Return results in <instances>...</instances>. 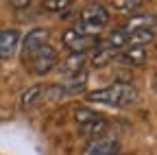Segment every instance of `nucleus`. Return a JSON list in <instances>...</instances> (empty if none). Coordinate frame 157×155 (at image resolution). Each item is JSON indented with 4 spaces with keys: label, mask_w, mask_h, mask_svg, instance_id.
<instances>
[{
    "label": "nucleus",
    "mask_w": 157,
    "mask_h": 155,
    "mask_svg": "<svg viewBox=\"0 0 157 155\" xmlns=\"http://www.w3.org/2000/svg\"><path fill=\"white\" fill-rule=\"evenodd\" d=\"M137 99V90L131 83L124 81H116L107 87L94 90L87 94L90 103H101V105H109V107H129L131 103H135Z\"/></svg>",
    "instance_id": "1"
},
{
    "label": "nucleus",
    "mask_w": 157,
    "mask_h": 155,
    "mask_svg": "<svg viewBox=\"0 0 157 155\" xmlns=\"http://www.w3.org/2000/svg\"><path fill=\"white\" fill-rule=\"evenodd\" d=\"M109 22V9L105 5H90L81 11V15H78V22L74 24V29H78L81 33L90 35V37H98V33H101Z\"/></svg>",
    "instance_id": "2"
},
{
    "label": "nucleus",
    "mask_w": 157,
    "mask_h": 155,
    "mask_svg": "<svg viewBox=\"0 0 157 155\" xmlns=\"http://www.w3.org/2000/svg\"><path fill=\"white\" fill-rule=\"evenodd\" d=\"M61 40H63V46L70 50V55H85L87 50H94L98 46V37H90L74 26L63 33Z\"/></svg>",
    "instance_id": "3"
},
{
    "label": "nucleus",
    "mask_w": 157,
    "mask_h": 155,
    "mask_svg": "<svg viewBox=\"0 0 157 155\" xmlns=\"http://www.w3.org/2000/svg\"><path fill=\"white\" fill-rule=\"evenodd\" d=\"M26 66H29V70L33 72V74H48L52 68H57L59 66V55H57V50L48 44V46H44V48H39L31 59H26Z\"/></svg>",
    "instance_id": "4"
},
{
    "label": "nucleus",
    "mask_w": 157,
    "mask_h": 155,
    "mask_svg": "<svg viewBox=\"0 0 157 155\" xmlns=\"http://www.w3.org/2000/svg\"><path fill=\"white\" fill-rule=\"evenodd\" d=\"M48 35H50L48 29H33L22 37V57H24V61L31 59L39 48L48 46Z\"/></svg>",
    "instance_id": "5"
},
{
    "label": "nucleus",
    "mask_w": 157,
    "mask_h": 155,
    "mask_svg": "<svg viewBox=\"0 0 157 155\" xmlns=\"http://www.w3.org/2000/svg\"><path fill=\"white\" fill-rule=\"evenodd\" d=\"M120 153V142L116 138H98L90 142L83 151V155H118Z\"/></svg>",
    "instance_id": "6"
},
{
    "label": "nucleus",
    "mask_w": 157,
    "mask_h": 155,
    "mask_svg": "<svg viewBox=\"0 0 157 155\" xmlns=\"http://www.w3.org/2000/svg\"><path fill=\"white\" fill-rule=\"evenodd\" d=\"M20 44V31L0 29V59H11Z\"/></svg>",
    "instance_id": "7"
},
{
    "label": "nucleus",
    "mask_w": 157,
    "mask_h": 155,
    "mask_svg": "<svg viewBox=\"0 0 157 155\" xmlns=\"http://www.w3.org/2000/svg\"><path fill=\"white\" fill-rule=\"evenodd\" d=\"M116 55H118V50L113 48V46H109L107 42H101L94 50H92V55H90V64L94 66V68H103V66H107L109 61H113L116 59Z\"/></svg>",
    "instance_id": "8"
},
{
    "label": "nucleus",
    "mask_w": 157,
    "mask_h": 155,
    "mask_svg": "<svg viewBox=\"0 0 157 155\" xmlns=\"http://www.w3.org/2000/svg\"><path fill=\"white\" fill-rule=\"evenodd\" d=\"M107 127H109L107 118L98 114L96 118H92V120H87L85 125H81V127H78V131H81V133L85 135V138H96V135L105 133V131H107Z\"/></svg>",
    "instance_id": "9"
},
{
    "label": "nucleus",
    "mask_w": 157,
    "mask_h": 155,
    "mask_svg": "<svg viewBox=\"0 0 157 155\" xmlns=\"http://www.w3.org/2000/svg\"><path fill=\"white\" fill-rule=\"evenodd\" d=\"M85 70V55H68L66 61L59 64V72L63 76H70V74H76Z\"/></svg>",
    "instance_id": "10"
},
{
    "label": "nucleus",
    "mask_w": 157,
    "mask_h": 155,
    "mask_svg": "<svg viewBox=\"0 0 157 155\" xmlns=\"http://www.w3.org/2000/svg\"><path fill=\"white\" fill-rule=\"evenodd\" d=\"M85 83H87V72L81 70V72H76V74L66 76L63 83L59 85V87H61L63 92H81V90L85 87Z\"/></svg>",
    "instance_id": "11"
},
{
    "label": "nucleus",
    "mask_w": 157,
    "mask_h": 155,
    "mask_svg": "<svg viewBox=\"0 0 157 155\" xmlns=\"http://www.w3.org/2000/svg\"><path fill=\"white\" fill-rule=\"evenodd\" d=\"M120 59L129 66H142L146 61V50L142 46H129L122 55H120Z\"/></svg>",
    "instance_id": "12"
},
{
    "label": "nucleus",
    "mask_w": 157,
    "mask_h": 155,
    "mask_svg": "<svg viewBox=\"0 0 157 155\" xmlns=\"http://www.w3.org/2000/svg\"><path fill=\"white\" fill-rule=\"evenodd\" d=\"M105 42H107L109 46H113L116 50H120L122 46H127V44H129V33L124 31V26H118V29H111Z\"/></svg>",
    "instance_id": "13"
},
{
    "label": "nucleus",
    "mask_w": 157,
    "mask_h": 155,
    "mask_svg": "<svg viewBox=\"0 0 157 155\" xmlns=\"http://www.w3.org/2000/svg\"><path fill=\"white\" fill-rule=\"evenodd\" d=\"M153 37H155V29H153V26L140 29V31L129 33V44H131V46H142V48H144V44L153 42Z\"/></svg>",
    "instance_id": "14"
},
{
    "label": "nucleus",
    "mask_w": 157,
    "mask_h": 155,
    "mask_svg": "<svg viewBox=\"0 0 157 155\" xmlns=\"http://www.w3.org/2000/svg\"><path fill=\"white\" fill-rule=\"evenodd\" d=\"M153 17L151 15H146V13H142V15H133L131 20L124 24V31L127 33H133V31H140V29H148V26H153Z\"/></svg>",
    "instance_id": "15"
},
{
    "label": "nucleus",
    "mask_w": 157,
    "mask_h": 155,
    "mask_svg": "<svg viewBox=\"0 0 157 155\" xmlns=\"http://www.w3.org/2000/svg\"><path fill=\"white\" fill-rule=\"evenodd\" d=\"M42 92H44L42 85H33V87H29V90L22 94V107H31V105H35L37 99L42 96Z\"/></svg>",
    "instance_id": "16"
},
{
    "label": "nucleus",
    "mask_w": 157,
    "mask_h": 155,
    "mask_svg": "<svg viewBox=\"0 0 157 155\" xmlns=\"http://www.w3.org/2000/svg\"><path fill=\"white\" fill-rule=\"evenodd\" d=\"M70 0H46L44 2V9L46 11H52V13H59V11H66L70 9Z\"/></svg>",
    "instance_id": "17"
},
{
    "label": "nucleus",
    "mask_w": 157,
    "mask_h": 155,
    "mask_svg": "<svg viewBox=\"0 0 157 155\" xmlns=\"http://www.w3.org/2000/svg\"><path fill=\"white\" fill-rule=\"evenodd\" d=\"M137 7H140V0H116L113 2V9L116 11H135Z\"/></svg>",
    "instance_id": "18"
},
{
    "label": "nucleus",
    "mask_w": 157,
    "mask_h": 155,
    "mask_svg": "<svg viewBox=\"0 0 157 155\" xmlns=\"http://www.w3.org/2000/svg\"><path fill=\"white\" fill-rule=\"evenodd\" d=\"M13 7H29V0H17V2H13Z\"/></svg>",
    "instance_id": "19"
},
{
    "label": "nucleus",
    "mask_w": 157,
    "mask_h": 155,
    "mask_svg": "<svg viewBox=\"0 0 157 155\" xmlns=\"http://www.w3.org/2000/svg\"><path fill=\"white\" fill-rule=\"evenodd\" d=\"M153 85H155V90H157V74H155V79H153Z\"/></svg>",
    "instance_id": "20"
},
{
    "label": "nucleus",
    "mask_w": 157,
    "mask_h": 155,
    "mask_svg": "<svg viewBox=\"0 0 157 155\" xmlns=\"http://www.w3.org/2000/svg\"><path fill=\"white\" fill-rule=\"evenodd\" d=\"M155 24H157V13H155Z\"/></svg>",
    "instance_id": "21"
}]
</instances>
